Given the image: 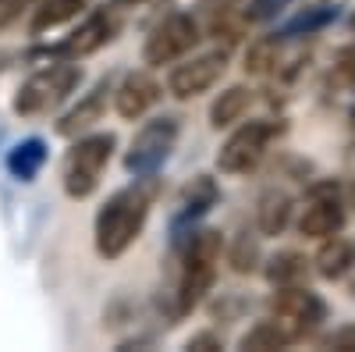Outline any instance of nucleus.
<instances>
[{
    "label": "nucleus",
    "instance_id": "obj_13",
    "mask_svg": "<svg viewBox=\"0 0 355 352\" xmlns=\"http://www.w3.org/2000/svg\"><path fill=\"white\" fill-rule=\"evenodd\" d=\"M114 97V82L110 78H100L93 90H89L61 121H57V135H64V139H75L82 132H89L96 121H103V114H107V103Z\"/></svg>",
    "mask_w": 355,
    "mask_h": 352
},
{
    "label": "nucleus",
    "instance_id": "obj_9",
    "mask_svg": "<svg viewBox=\"0 0 355 352\" xmlns=\"http://www.w3.org/2000/svg\"><path fill=\"white\" fill-rule=\"evenodd\" d=\"M121 25H125L121 4L96 8V11H89V15L78 22V28H71V33H68L61 43H57V47H50L46 53L68 57V61H82V57L103 50L107 43H114L117 36H121Z\"/></svg>",
    "mask_w": 355,
    "mask_h": 352
},
{
    "label": "nucleus",
    "instance_id": "obj_26",
    "mask_svg": "<svg viewBox=\"0 0 355 352\" xmlns=\"http://www.w3.org/2000/svg\"><path fill=\"white\" fill-rule=\"evenodd\" d=\"M323 345H327V349H345V352H352V349H355V328L348 324V328L327 335V338H323Z\"/></svg>",
    "mask_w": 355,
    "mask_h": 352
},
{
    "label": "nucleus",
    "instance_id": "obj_10",
    "mask_svg": "<svg viewBox=\"0 0 355 352\" xmlns=\"http://www.w3.org/2000/svg\"><path fill=\"white\" fill-rule=\"evenodd\" d=\"M348 221V203L338 189V182H316L299 210V235L313 242H323L338 235Z\"/></svg>",
    "mask_w": 355,
    "mask_h": 352
},
{
    "label": "nucleus",
    "instance_id": "obj_23",
    "mask_svg": "<svg viewBox=\"0 0 355 352\" xmlns=\"http://www.w3.org/2000/svg\"><path fill=\"white\" fill-rule=\"evenodd\" d=\"M227 263L239 274H252L256 263H259V235L256 231H242L239 239L231 242V249H227Z\"/></svg>",
    "mask_w": 355,
    "mask_h": 352
},
{
    "label": "nucleus",
    "instance_id": "obj_7",
    "mask_svg": "<svg viewBox=\"0 0 355 352\" xmlns=\"http://www.w3.org/2000/svg\"><path fill=\"white\" fill-rule=\"evenodd\" d=\"M266 310H270V317L295 342L309 338L323 320H327V303L306 285H281V288H274Z\"/></svg>",
    "mask_w": 355,
    "mask_h": 352
},
{
    "label": "nucleus",
    "instance_id": "obj_21",
    "mask_svg": "<svg viewBox=\"0 0 355 352\" xmlns=\"http://www.w3.org/2000/svg\"><path fill=\"white\" fill-rule=\"evenodd\" d=\"M263 274H266V281H270L274 288H281V285H302L306 274H309V260L302 253H295V249H284V253L266 260Z\"/></svg>",
    "mask_w": 355,
    "mask_h": 352
},
{
    "label": "nucleus",
    "instance_id": "obj_24",
    "mask_svg": "<svg viewBox=\"0 0 355 352\" xmlns=\"http://www.w3.org/2000/svg\"><path fill=\"white\" fill-rule=\"evenodd\" d=\"M338 18V8H327V4H320V8H306L299 18H291L288 22V28H284V40L288 36H313V33H320L323 25H331Z\"/></svg>",
    "mask_w": 355,
    "mask_h": 352
},
{
    "label": "nucleus",
    "instance_id": "obj_17",
    "mask_svg": "<svg viewBox=\"0 0 355 352\" xmlns=\"http://www.w3.org/2000/svg\"><path fill=\"white\" fill-rule=\"evenodd\" d=\"M281 65H284V36L281 33L259 36L249 43V50H245V72L249 75H256V78L277 75Z\"/></svg>",
    "mask_w": 355,
    "mask_h": 352
},
{
    "label": "nucleus",
    "instance_id": "obj_8",
    "mask_svg": "<svg viewBox=\"0 0 355 352\" xmlns=\"http://www.w3.org/2000/svg\"><path fill=\"white\" fill-rule=\"evenodd\" d=\"M202 40V28L196 22V15L185 11H171L164 22L153 25V33L142 43V65L146 68H164L182 61L185 53H192V47Z\"/></svg>",
    "mask_w": 355,
    "mask_h": 352
},
{
    "label": "nucleus",
    "instance_id": "obj_1",
    "mask_svg": "<svg viewBox=\"0 0 355 352\" xmlns=\"http://www.w3.org/2000/svg\"><path fill=\"white\" fill-rule=\"evenodd\" d=\"M142 182L146 178H139L128 189H117L96 210L93 242H96L100 260H121L139 242V235H142L146 221H150V210H153V189H146Z\"/></svg>",
    "mask_w": 355,
    "mask_h": 352
},
{
    "label": "nucleus",
    "instance_id": "obj_4",
    "mask_svg": "<svg viewBox=\"0 0 355 352\" xmlns=\"http://www.w3.org/2000/svg\"><path fill=\"white\" fill-rule=\"evenodd\" d=\"M114 146H117L114 132L75 135L71 150L64 157V167H61V185H64L68 199H89L100 189V178L114 157Z\"/></svg>",
    "mask_w": 355,
    "mask_h": 352
},
{
    "label": "nucleus",
    "instance_id": "obj_22",
    "mask_svg": "<svg viewBox=\"0 0 355 352\" xmlns=\"http://www.w3.org/2000/svg\"><path fill=\"white\" fill-rule=\"evenodd\" d=\"M295 338L277 324L274 317H266V320H256V324L239 338V349H249V352H270V349H291Z\"/></svg>",
    "mask_w": 355,
    "mask_h": 352
},
{
    "label": "nucleus",
    "instance_id": "obj_25",
    "mask_svg": "<svg viewBox=\"0 0 355 352\" xmlns=\"http://www.w3.org/2000/svg\"><path fill=\"white\" fill-rule=\"evenodd\" d=\"M185 349H196V352H214V349H224V342L214 335V331H199L185 342Z\"/></svg>",
    "mask_w": 355,
    "mask_h": 352
},
{
    "label": "nucleus",
    "instance_id": "obj_28",
    "mask_svg": "<svg viewBox=\"0 0 355 352\" xmlns=\"http://www.w3.org/2000/svg\"><path fill=\"white\" fill-rule=\"evenodd\" d=\"M0 68H4V65H0Z\"/></svg>",
    "mask_w": 355,
    "mask_h": 352
},
{
    "label": "nucleus",
    "instance_id": "obj_19",
    "mask_svg": "<svg viewBox=\"0 0 355 352\" xmlns=\"http://www.w3.org/2000/svg\"><path fill=\"white\" fill-rule=\"evenodd\" d=\"M82 4L85 0H40V8L33 11V18H28V33L43 36L57 25H68L71 18H78Z\"/></svg>",
    "mask_w": 355,
    "mask_h": 352
},
{
    "label": "nucleus",
    "instance_id": "obj_5",
    "mask_svg": "<svg viewBox=\"0 0 355 352\" xmlns=\"http://www.w3.org/2000/svg\"><path fill=\"white\" fill-rule=\"evenodd\" d=\"M284 132L281 121H274V117H259V121H245L239 125L220 146L217 153V171L220 174H231V178H242V174H252L266 153H270L274 139Z\"/></svg>",
    "mask_w": 355,
    "mask_h": 352
},
{
    "label": "nucleus",
    "instance_id": "obj_2",
    "mask_svg": "<svg viewBox=\"0 0 355 352\" xmlns=\"http://www.w3.org/2000/svg\"><path fill=\"white\" fill-rule=\"evenodd\" d=\"M220 253H224V235L217 228H199L189 235V242L182 249V267H178V285H174V317H189L206 292L217 281L220 267Z\"/></svg>",
    "mask_w": 355,
    "mask_h": 352
},
{
    "label": "nucleus",
    "instance_id": "obj_3",
    "mask_svg": "<svg viewBox=\"0 0 355 352\" xmlns=\"http://www.w3.org/2000/svg\"><path fill=\"white\" fill-rule=\"evenodd\" d=\"M78 85H82V68L68 61V57H57V61L43 65L18 85L11 107L18 117H46L53 110H61Z\"/></svg>",
    "mask_w": 355,
    "mask_h": 352
},
{
    "label": "nucleus",
    "instance_id": "obj_20",
    "mask_svg": "<svg viewBox=\"0 0 355 352\" xmlns=\"http://www.w3.org/2000/svg\"><path fill=\"white\" fill-rule=\"evenodd\" d=\"M43 164H46V142L43 139H25L8 153V171L18 182H33L43 171Z\"/></svg>",
    "mask_w": 355,
    "mask_h": 352
},
{
    "label": "nucleus",
    "instance_id": "obj_15",
    "mask_svg": "<svg viewBox=\"0 0 355 352\" xmlns=\"http://www.w3.org/2000/svg\"><path fill=\"white\" fill-rule=\"evenodd\" d=\"M220 199V189L217 182L210 178V174H196V178L182 189V196H178V210H174V231L192 224L196 217H202L206 210L214 207V203Z\"/></svg>",
    "mask_w": 355,
    "mask_h": 352
},
{
    "label": "nucleus",
    "instance_id": "obj_14",
    "mask_svg": "<svg viewBox=\"0 0 355 352\" xmlns=\"http://www.w3.org/2000/svg\"><path fill=\"white\" fill-rule=\"evenodd\" d=\"M291 214H295V196L288 189H281V185L263 189L256 199V231L259 235H281L291 224Z\"/></svg>",
    "mask_w": 355,
    "mask_h": 352
},
{
    "label": "nucleus",
    "instance_id": "obj_16",
    "mask_svg": "<svg viewBox=\"0 0 355 352\" xmlns=\"http://www.w3.org/2000/svg\"><path fill=\"white\" fill-rule=\"evenodd\" d=\"M313 263H316V274L323 281H341L355 267V242L338 231V235H331V239H323Z\"/></svg>",
    "mask_w": 355,
    "mask_h": 352
},
{
    "label": "nucleus",
    "instance_id": "obj_18",
    "mask_svg": "<svg viewBox=\"0 0 355 352\" xmlns=\"http://www.w3.org/2000/svg\"><path fill=\"white\" fill-rule=\"evenodd\" d=\"M249 107H252V90H249V85H227V90L210 103V125L217 132L239 125L242 117L249 114Z\"/></svg>",
    "mask_w": 355,
    "mask_h": 352
},
{
    "label": "nucleus",
    "instance_id": "obj_27",
    "mask_svg": "<svg viewBox=\"0 0 355 352\" xmlns=\"http://www.w3.org/2000/svg\"><path fill=\"white\" fill-rule=\"evenodd\" d=\"M25 4H28V0H0V28H8V25L21 15Z\"/></svg>",
    "mask_w": 355,
    "mask_h": 352
},
{
    "label": "nucleus",
    "instance_id": "obj_11",
    "mask_svg": "<svg viewBox=\"0 0 355 352\" xmlns=\"http://www.w3.org/2000/svg\"><path fill=\"white\" fill-rule=\"evenodd\" d=\"M227 72V50H202L196 57H182L174 61V68L167 72V93L174 100H196L202 93H210L214 85L224 78Z\"/></svg>",
    "mask_w": 355,
    "mask_h": 352
},
{
    "label": "nucleus",
    "instance_id": "obj_12",
    "mask_svg": "<svg viewBox=\"0 0 355 352\" xmlns=\"http://www.w3.org/2000/svg\"><path fill=\"white\" fill-rule=\"evenodd\" d=\"M164 97V85L150 75V72H132L125 75L121 82L114 85V110L125 117V121H139V117H146Z\"/></svg>",
    "mask_w": 355,
    "mask_h": 352
},
{
    "label": "nucleus",
    "instance_id": "obj_6",
    "mask_svg": "<svg viewBox=\"0 0 355 352\" xmlns=\"http://www.w3.org/2000/svg\"><path fill=\"white\" fill-rule=\"evenodd\" d=\"M178 135H182V117L178 114H157L150 117L132 139L128 153H125V171L135 178H153V174L167 164L174 153Z\"/></svg>",
    "mask_w": 355,
    "mask_h": 352
}]
</instances>
